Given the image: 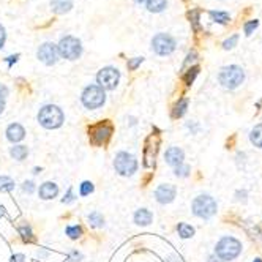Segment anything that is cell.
<instances>
[{
  "instance_id": "17",
  "label": "cell",
  "mask_w": 262,
  "mask_h": 262,
  "mask_svg": "<svg viewBox=\"0 0 262 262\" xmlns=\"http://www.w3.org/2000/svg\"><path fill=\"white\" fill-rule=\"evenodd\" d=\"M153 220V213L147 208H139V210L134 213V223L137 226H148Z\"/></svg>"
},
{
  "instance_id": "27",
  "label": "cell",
  "mask_w": 262,
  "mask_h": 262,
  "mask_svg": "<svg viewBox=\"0 0 262 262\" xmlns=\"http://www.w3.org/2000/svg\"><path fill=\"white\" fill-rule=\"evenodd\" d=\"M65 232H66V235L69 239H73V240H76V239H79L81 235H82V228L81 226H68V228L65 229Z\"/></svg>"
},
{
  "instance_id": "4",
  "label": "cell",
  "mask_w": 262,
  "mask_h": 262,
  "mask_svg": "<svg viewBox=\"0 0 262 262\" xmlns=\"http://www.w3.org/2000/svg\"><path fill=\"white\" fill-rule=\"evenodd\" d=\"M245 81V71L239 65H229L224 66L220 71V84L224 89L234 90Z\"/></svg>"
},
{
  "instance_id": "34",
  "label": "cell",
  "mask_w": 262,
  "mask_h": 262,
  "mask_svg": "<svg viewBox=\"0 0 262 262\" xmlns=\"http://www.w3.org/2000/svg\"><path fill=\"white\" fill-rule=\"evenodd\" d=\"M258 25H259V21H258V19H253V21L247 22V24H245V35H248V37H250V35L258 29Z\"/></svg>"
},
{
  "instance_id": "24",
  "label": "cell",
  "mask_w": 262,
  "mask_h": 262,
  "mask_svg": "<svg viewBox=\"0 0 262 262\" xmlns=\"http://www.w3.org/2000/svg\"><path fill=\"white\" fill-rule=\"evenodd\" d=\"M187 109H188V100H187V98H182V100L176 104V108H174V111H172L174 119L182 117V116L187 112Z\"/></svg>"
},
{
  "instance_id": "6",
  "label": "cell",
  "mask_w": 262,
  "mask_h": 262,
  "mask_svg": "<svg viewBox=\"0 0 262 262\" xmlns=\"http://www.w3.org/2000/svg\"><path fill=\"white\" fill-rule=\"evenodd\" d=\"M114 169L124 177H131L137 171V160L128 152H119L114 156Z\"/></svg>"
},
{
  "instance_id": "26",
  "label": "cell",
  "mask_w": 262,
  "mask_h": 262,
  "mask_svg": "<svg viewBox=\"0 0 262 262\" xmlns=\"http://www.w3.org/2000/svg\"><path fill=\"white\" fill-rule=\"evenodd\" d=\"M14 180L8 176H0V191H13Z\"/></svg>"
},
{
  "instance_id": "31",
  "label": "cell",
  "mask_w": 262,
  "mask_h": 262,
  "mask_svg": "<svg viewBox=\"0 0 262 262\" xmlns=\"http://www.w3.org/2000/svg\"><path fill=\"white\" fill-rule=\"evenodd\" d=\"M6 97H8V89H6L3 84H0V114H2L3 109H5Z\"/></svg>"
},
{
  "instance_id": "43",
  "label": "cell",
  "mask_w": 262,
  "mask_h": 262,
  "mask_svg": "<svg viewBox=\"0 0 262 262\" xmlns=\"http://www.w3.org/2000/svg\"><path fill=\"white\" fill-rule=\"evenodd\" d=\"M207 262H223V261H220V259H218L216 256H210V258H208V261Z\"/></svg>"
},
{
  "instance_id": "41",
  "label": "cell",
  "mask_w": 262,
  "mask_h": 262,
  "mask_svg": "<svg viewBox=\"0 0 262 262\" xmlns=\"http://www.w3.org/2000/svg\"><path fill=\"white\" fill-rule=\"evenodd\" d=\"M11 262H25V256L21 255V253H17V255L11 256Z\"/></svg>"
},
{
  "instance_id": "25",
  "label": "cell",
  "mask_w": 262,
  "mask_h": 262,
  "mask_svg": "<svg viewBox=\"0 0 262 262\" xmlns=\"http://www.w3.org/2000/svg\"><path fill=\"white\" fill-rule=\"evenodd\" d=\"M208 14H210L212 19L218 24H228L231 21L229 14L224 13V11H208Z\"/></svg>"
},
{
  "instance_id": "18",
  "label": "cell",
  "mask_w": 262,
  "mask_h": 262,
  "mask_svg": "<svg viewBox=\"0 0 262 262\" xmlns=\"http://www.w3.org/2000/svg\"><path fill=\"white\" fill-rule=\"evenodd\" d=\"M10 155H11V158L16 160V161H24L29 155V148L25 145H14V147L10 148Z\"/></svg>"
},
{
  "instance_id": "21",
  "label": "cell",
  "mask_w": 262,
  "mask_h": 262,
  "mask_svg": "<svg viewBox=\"0 0 262 262\" xmlns=\"http://www.w3.org/2000/svg\"><path fill=\"white\" fill-rule=\"evenodd\" d=\"M17 232H19V235L22 237V240L24 242H33L35 240V237H33V231H32V228L27 224V223H24V224H21L19 228H17Z\"/></svg>"
},
{
  "instance_id": "35",
  "label": "cell",
  "mask_w": 262,
  "mask_h": 262,
  "mask_svg": "<svg viewBox=\"0 0 262 262\" xmlns=\"http://www.w3.org/2000/svg\"><path fill=\"white\" fill-rule=\"evenodd\" d=\"M188 16H190V21L193 22V25H195V30L197 32V30H199V11H197V10H193Z\"/></svg>"
},
{
  "instance_id": "22",
  "label": "cell",
  "mask_w": 262,
  "mask_h": 262,
  "mask_svg": "<svg viewBox=\"0 0 262 262\" xmlns=\"http://www.w3.org/2000/svg\"><path fill=\"white\" fill-rule=\"evenodd\" d=\"M177 231H179V235L182 239H191L195 235V228L187 223H179Z\"/></svg>"
},
{
  "instance_id": "36",
  "label": "cell",
  "mask_w": 262,
  "mask_h": 262,
  "mask_svg": "<svg viewBox=\"0 0 262 262\" xmlns=\"http://www.w3.org/2000/svg\"><path fill=\"white\" fill-rule=\"evenodd\" d=\"M22 191H24V193H27V195H32L35 191V183L32 180H25L22 183Z\"/></svg>"
},
{
  "instance_id": "38",
  "label": "cell",
  "mask_w": 262,
  "mask_h": 262,
  "mask_svg": "<svg viewBox=\"0 0 262 262\" xmlns=\"http://www.w3.org/2000/svg\"><path fill=\"white\" fill-rule=\"evenodd\" d=\"M81 259H82V255L76 250L69 253V256H68V261H71V262H79Z\"/></svg>"
},
{
  "instance_id": "5",
  "label": "cell",
  "mask_w": 262,
  "mask_h": 262,
  "mask_svg": "<svg viewBox=\"0 0 262 262\" xmlns=\"http://www.w3.org/2000/svg\"><path fill=\"white\" fill-rule=\"evenodd\" d=\"M191 208H193V213L197 218L208 220V218H212L216 213V200L208 195H200L193 200Z\"/></svg>"
},
{
  "instance_id": "20",
  "label": "cell",
  "mask_w": 262,
  "mask_h": 262,
  "mask_svg": "<svg viewBox=\"0 0 262 262\" xmlns=\"http://www.w3.org/2000/svg\"><path fill=\"white\" fill-rule=\"evenodd\" d=\"M250 141L255 144L256 147L262 148V124H261V125H256L255 128L251 130V133H250Z\"/></svg>"
},
{
  "instance_id": "3",
  "label": "cell",
  "mask_w": 262,
  "mask_h": 262,
  "mask_svg": "<svg viewBox=\"0 0 262 262\" xmlns=\"http://www.w3.org/2000/svg\"><path fill=\"white\" fill-rule=\"evenodd\" d=\"M242 253V243L234 237H223L216 243L215 256L221 261H232Z\"/></svg>"
},
{
  "instance_id": "39",
  "label": "cell",
  "mask_w": 262,
  "mask_h": 262,
  "mask_svg": "<svg viewBox=\"0 0 262 262\" xmlns=\"http://www.w3.org/2000/svg\"><path fill=\"white\" fill-rule=\"evenodd\" d=\"M5 40H6V32H5V27H3V25L0 24V49L3 48Z\"/></svg>"
},
{
  "instance_id": "42",
  "label": "cell",
  "mask_w": 262,
  "mask_h": 262,
  "mask_svg": "<svg viewBox=\"0 0 262 262\" xmlns=\"http://www.w3.org/2000/svg\"><path fill=\"white\" fill-rule=\"evenodd\" d=\"M37 256H38L40 259H46V258L49 256V251H46L45 248H40L38 253H37Z\"/></svg>"
},
{
  "instance_id": "33",
  "label": "cell",
  "mask_w": 262,
  "mask_h": 262,
  "mask_svg": "<svg viewBox=\"0 0 262 262\" xmlns=\"http://www.w3.org/2000/svg\"><path fill=\"white\" fill-rule=\"evenodd\" d=\"M237 41H239V35H232L231 38H228L224 43H223V48L228 51V49H232L235 45H237Z\"/></svg>"
},
{
  "instance_id": "48",
  "label": "cell",
  "mask_w": 262,
  "mask_h": 262,
  "mask_svg": "<svg viewBox=\"0 0 262 262\" xmlns=\"http://www.w3.org/2000/svg\"><path fill=\"white\" fill-rule=\"evenodd\" d=\"M255 262H262V259H255Z\"/></svg>"
},
{
  "instance_id": "1",
  "label": "cell",
  "mask_w": 262,
  "mask_h": 262,
  "mask_svg": "<svg viewBox=\"0 0 262 262\" xmlns=\"http://www.w3.org/2000/svg\"><path fill=\"white\" fill-rule=\"evenodd\" d=\"M64 120H65L64 111L59 106H56V104H45L38 112L40 125L48 128V130H54V128L62 127Z\"/></svg>"
},
{
  "instance_id": "16",
  "label": "cell",
  "mask_w": 262,
  "mask_h": 262,
  "mask_svg": "<svg viewBox=\"0 0 262 262\" xmlns=\"http://www.w3.org/2000/svg\"><path fill=\"white\" fill-rule=\"evenodd\" d=\"M73 0H51V10L56 14H65L71 11Z\"/></svg>"
},
{
  "instance_id": "12",
  "label": "cell",
  "mask_w": 262,
  "mask_h": 262,
  "mask_svg": "<svg viewBox=\"0 0 262 262\" xmlns=\"http://www.w3.org/2000/svg\"><path fill=\"white\" fill-rule=\"evenodd\" d=\"M176 195H177V190L174 185H160L155 190V199L160 204H171L176 199Z\"/></svg>"
},
{
  "instance_id": "8",
  "label": "cell",
  "mask_w": 262,
  "mask_h": 262,
  "mask_svg": "<svg viewBox=\"0 0 262 262\" xmlns=\"http://www.w3.org/2000/svg\"><path fill=\"white\" fill-rule=\"evenodd\" d=\"M112 131H114V128H112V125L109 124L108 120L100 122V124L90 127V130H89L90 142H92L93 145H103V144H106V142L109 141V137L112 136Z\"/></svg>"
},
{
  "instance_id": "28",
  "label": "cell",
  "mask_w": 262,
  "mask_h": 262,
  "mask_svg": "<svg viewBox=\"0 0 262 262\" xmlns=\"http://www.w3.org/2000/svg\"><path fill=\"white\" fill-rule=\"evenodd\" d=\"M199 74V66H193V68H190L188 71H187V74L183 76V81L187 82V85H191L195 82V79H196V76Z\"/></svg>"
},
{
  "instance_id": "15",
  "label": "cell",
  "mask_w": 262,
  "mask_h": 262,
  "mask_svg": "<svg viewBox=\"0 0 262 262\" xmlns=\"http://www.w3.org/2000/svg\"><path fill=\"white\" fill-rule=\"evenodd\" d=\"M24 137H25V130L19 124H11L6 128V139L10 142L16 144V142L22 141Z\"/></svg>"
},
{
  "instance_id": "32",
  "label": "cell",
  "mask_w": 262,
  "mask_h": 262,
  "mask_svg": "<svg viewBox=\"0 0 262 262\" xmlns=\"http://www.w3.org/2000/svg\"><path fill=\"white\" fill-rule=\"evenodd\" d=\"M142 62H144V57H134V59L128 60L127 66H128V69H131V71H134V69H137V66L141 65Z\"/></svg>"
},
{
  "instance_id": "44",
  "label": "cell",
  "mask_w": 262,
  "mask_h": 262,
  "mask_svg": "<svg viewBox=\"0 0 262 262\" xmlns=\"http://www.w3.org/2000/svg\"><path fill=\"white\" fill-rule=\"evenodd\" d=\"M128 120H130V125H136V119L134 117H130Z\"/></svg>"
},
{
  "instance_id": "10",
  "label": "cell",
  "mask_w": 262,
  "mask_h": 262,
  "mask_svg": "<svg viewBox=\"0 0 262 262\" xmlns=\"http://www.w3.org/2000/svg\"><path fill=\"white\" fill-rule=\"evenodd\" d=\"M152 49L158 56H169L176 49V40L168 33H158L152 40Z\"/></svg>"
},
{
  "instance_id": "11",
  "label": "cell",
  "mask_w": 262,
  "mask_h": 262,
  "mask_svg": "<svg viewBox=\"0 0 262 262\" xmlns=\"http://www.w3.org/2000/svg\"><path fill=\"white\" fill-rule=\"evenodd\" d=\"M37 57L40 59V62H43L45 65H48V66L56 65V64H57V60H59V51H57V46L54 45V43H51V41L43 43V45L38 48Z\"/></svg>"
},
{
  "instance_id": "2",
  "label": "cell",
  "mask_w": 262,
  "mask_h": 262,
  "mask_svg": "<svg viewBox=\"0 0 262 262\" xmlns=\"http://www.w3.org/2000/svg\"><path fill=\"white\" fill-rule=\"evenodd\" d=\"M59 56L66 60H77L82 54V43L79 38L73 37V35H66L57 45Z\"/></svg>"
},
{
  "instance_id": "9",
  "label": "cell",
  "mask_w": 262,
  "mask_h": 262,
  "mask_svg": "<svg viewBox=\"0 0 262 262\" xmlns=\"http://www.w3.org/2000/svg\"><path fill=\"white\" fill-rule=\"evenodd\" d=\"M97 81L103 90H114L120 81V71L114 66H104L97 74Z\"/></svg>"
},
{
  "instance_id": "13",
  "label": "cell",
  "mask_w": 262,
  "mask_h": 262,
  "mask_svg": "<svg viewBox=\"0 0 262 262\" xmlns=\"http://www.w3.org/2000/svg\"><path fill=\"white\" fill-rule=\"evenodd\" d=\"M183 160H185V153L179 147H171L164 153V161L172 166V168H177V166L183 164Z\"/></svg>"
},
{
  "instance_id": "19",
  "label": "cell",
  "mask_w": 262,
  "mask_h": 262,
  "mask_svg": "<svg viewBox=\"0 0 262 262\" xmlns=\"http://www.w3.org/2000/svg\"><path fill=\"white\" fill-rule=\"evenodd\" d=\"M145 3H147V10L150 13H161L168 6L166 0H147Z\"/></svg>"
},
{
  "instance_id": "45",
  "label": "cell",
  "mask_w": 262,
  "mask_h": 262,
  "mask_svg": "<svg viewBox=\"0 0 262 262\" xmlns=\"http://www.w3.org/2000/svg\"><path fill=\"white\" fill-rule=\"evenodd\" d=\"M41 172V168H33V174H40Z\"/></svg>"
},
{
  "instance_id": "46",
  "label": "cell",
  "mask_w": 262,
  "mask_h": 262,
  "mask_svg": "<svg viewBox=\"0 0 262 262\" xmlns=\"http://www.w3.org/2000/svg\"><path fill=\"white\" fill-rule=\"evenodd\" d=\"M134 2H136V3H139V5H142V3H145V2H147V0H134Z\"/></svg>"
},
{
  "instance_id": "30",
  "label": "cell",
  "mask_w": 262,
  "mask_h": 262,
  "mask_svg": "<svg viewBox=\"0 0 262 262\" xmlns=\"http://www.w3.org/2000/svg\"><path fill=\"white\" fill-rule=\"evenodd\" d=\"M190 166L188 164H180L177 166L176 169H174V174H176L177 177H188L190 176Z\"/></svg>"
},
{
  "instance_id": "7",
  "label": "cell",
  "mask_w": 262,
  "mask_h": 262,
  "mask_svg": "<svg viewBox=\"0 0 262 262\" xmlns=\"http://www.w3.org/2000/svg\"><path fill=\"white\" fill-rule=\"evenodd\" d=\"M81 101L87 109H98L106 101V93L100 85H89L84 89Z\"/></svg>"
},
{
  "instance_id": "23",
  "label": "cell",
  "mask_w": 262,
  "mask_h": 262,
  "mask_svg": "<svg viewBox=\"0 0 262 262\" xmlns=\"http://www.w3.org/2000/svg\"><path fill=\"white\" fill-rule=\"evenodd\" d=\"M87 220H89V224L92 228H103L104 226V218L100 212H92L89 216H87Z\"/></svg>"
},
{
  "instance_id": "29",
  "label": "cell",
  "mask_w": 262,
  "mask_h": 262,
  "mask_svg": "<svg viewBox=\"0 0 262 262\" xmlns=\"http://www.w3.org/2000/svg\"><path fill=\"white\" fill-rule=\"evenodd\" d=\"M93 190H95L93 183L89 182V180H85V182H82L81 185H79V195L81 196H89V195L93 193Z\"/></svg>"
},
{
  "instance_id": "37",
  "label": "cell",
  "mask_w": 262,
  "mask_h": 262,
  "mask_svg": "<svg viewBox=\"0 0 262 262\" xmlns=\"http://www.w3.org/2000/svg\"><path fill=\"white\" fill-rule=\"evenodd\" d=\"M74 199H76V196H74V193H73V188H69V190L66 191V195L64 196L62 202H64V204H71V202H74Z\"/></svg>"
},
{
  "instance_id": "14",
  "label": "cell",
  "mask_w": 262,
  "mask_h": 262,
  "mask_svg": "<svg viewBox=\"0 0 262 262\" xmlns=\"http://www.w3.org/2000/svg\"><path fill=\"white\" fill-rule=\"evenodd\" d=\"M57 195H59V187H57V183H54V182H45L38 190V196L43 200L54 199Z\"/></svg>"
},
{
  "instance_id": "40",
  "label": "cell",
  "mask_w": 262,
  "mask_h": 262,
  "mask_svg": "<svg viewBox=\"0 0 262 262\" xmlns=\"http://www.w3.org/2000/svg\"><path fill=\"white\" fill-rule=\"evenodd\" d=\"M17 59H19V54H16V56H10V57H6L5 59V62L8 64V66H13V64H16L17 62Z\"/></svg>"
},
{
  "instance_id": "47",
  "label": "cell",
  "mask_w": 262,
  "mask_h": 262,
  "mask_svg": "<svg viewBox=\"0 0 262 262\" xmlns=\"http://www.w3.org/2000/svg\"><path fill=\"white\" fill-rule=\"evenodd\" d=\"M2 215H5V208L0 205V216H2Z\"/></svg>"
}]
</instances>
